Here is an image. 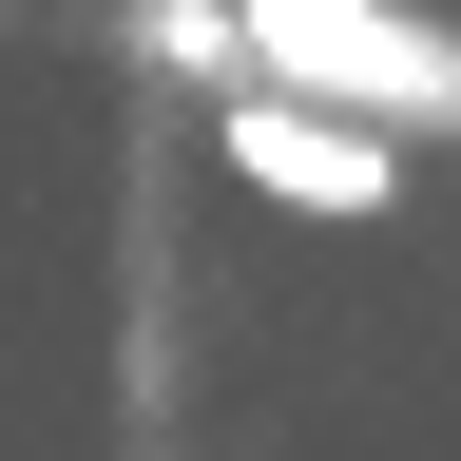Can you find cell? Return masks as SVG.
Wrapping results in <instances>:
<instances>
[{"label":"cell","mask_w":461,"mask_h":461,"mask_svg":"<svg viewBox=\"0 0 461 461\" xmlns=\"http://www.w3.org/2000/svg\"><path fill=\"white\" fill-rule=\"evenodd\" d=\"M250 20V77L269 96H327L403 135V115H461V20H403V0H230Z\"/></svg>","instance_id":"6da1fadb"},{"label":"cell","mask_w":461,"mask_h":461,"mask_svg":"<svg viewBox=\"0 0 461 461\" xmlns=\"http://www.w3.org/2000/svg\"><path fill=\"white\" fill-rule=\"evenodd\" d=\"M212 154L250 173L269 212H384L403 193V135H366V115H327V96H212Z\"/></svg>","instance_id":"7a4b0ae2"}]
</instances>
